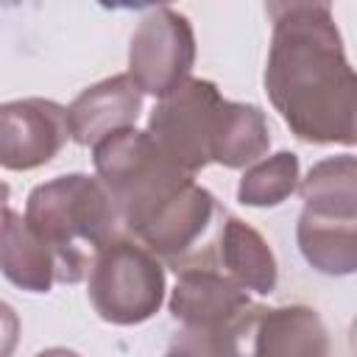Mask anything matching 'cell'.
Segmentation results:
<instances>
[{"label": "cell", "instance_id": "1", "mask_svg": "<svg viewBox=\"0 0 357 357\" xmlns=\"http://www.w3.org/2000/svg\"><path fill=\"white\" fill-rule=\"evenodd\" d=\"M273 36L265 92L290 134L312 145L357 142V84L329 3H268Z\"/></svg>", "mask_w": 357, "mask_h": 357}, {"label": "cell", "instance_id": "2", "mask_svg": "<svg viewBox=\"0 0 357 357\" xmlns=\"http://www.w3.org/2000/svg\"><path fill=\"white\" fill-rule=\"evenodd\" d=\"M25 220L56 259V282H81L98 254L126 237L123 220L98 176L67 173L36 184L25 204Z\"/></svg>", "mask_w": 357, "mask_h": 357}, {"label": "cell", "instance_id": "3", "mask_svg": "<svg viewBox=\"0 0 357 357\" xmlns=\"http://www.w3.org/2000/svg\"><path fill=\"white\" fill-rule=\"evenodd\" d=\"M92 162L98 181L109 192L128 237H134L162 204H167L195 178L178 167L148 131L134 126L120 128L92 145Z\"/></svg>", "mask_w": 357, "mask_h": 357}, {"label": "cell", "instance_id": "4", "mask_svg": "<svg viewBox=\"0 0 357 357\" xmlns=\"http://www.w3.org/2000/svg\"><path fill=\"white\" fill-rule=\"evenodd\" d=\"M223 220L226 209L218 198L192 181L162 204L159 212L134 234V240L176 273L218 271Z\"/></svg>", "mask_w": 357, "mask_h": 357}, {"label": "cell", "instance_id": "5", "mask_svg": "<svg viewBox=\"0 0 357 357\" xmlns=\"http://www.w3.org/2000/svg\"><path fill=\"white\" fill-rule=\"evenodd\" d=\"M86 293L106 324H142L153 318L165 301V265L126 234L98 254L89 268Z\"/></svg>", "mask_w": 357, "mask_h": 357}, {"label": "cell", "instance_id": "6", "mask_svg": "<svg viewBox=\"0 0 357 357\" xmlns=\"http://www.w3.org/2000/svg\"><path fill=\"white\" fill-rule=\"evenodd\" d=\"M223 100L226 98L212 81L190 78L153 106L148 134L178 167L195 176L212 165L209 153Z\"/></svg>", "mask_w": 357, "mask_h": 357}, {"label": "cell", "instance_id": "7", "mask_svg": "<svg viewBox=\"0 0 357 357\" xmlns=\"http://www.w3.org/2000/svg\"><path fill=\"white\" fill-rule=\"evenodd\" d=\"M195 64V33L190 20L167 6L151 8L128 45V78L142 95L167 98L190 81Z\"/></svg>", "mask_w": 357, "mask_h": 357}, {"label": "cell", "instance_id": "8", "mask_svg": "<svg viewBox=\"0 0 357 357\" xmlns=\"http://www.w3.org/2000/svg\"><path fill=\"white\" fill-rule=\"evenodd\" d=\"M237 357H329V332L307 304H248L234 318Z\"/></svg>", "mask_w": 357, "mask_h": 357}, {"label": "cell", "instance_id": "9", "mask_svg": "<svg viewBox=\"0 0 357 357\" xmlns=\"http://www.w3.org/2000/svg\"><path fill=\"white\" fill-rule=\"evenodd\" d=\"M70 139L67 109L47 98L0 103V167L33 170L59 156Z\"/></svg>", "mask_w": 357, "mask_h": 357}, {"label": "cell", "instance_id": "10", "mask_svg": "<svg viewBox=\"0 0 357 357\" xmlns=\"http://www.w3.org/2000/svg\"><path fill=\"white\" fill-rule=\"evenodd\" d=\"M142 112V92L128 73L103 78L86 86L67 109L70 139L78 145H98L103 137L131 128Z\"/></svg>", "mask_w": 357, "mask_h": 357}, {"label": "cell", "instance_id": "11", "mask_svg": "<svg viewBox=\"0 0 357 357\" xmlns=\"http://www.w3.org/2000/svg\"><path fill=\"white\" fill-rule=\"evenodd\" d=\"M248 304V293L220 271H184L170 293V312L187 329L223 326Z\"/></svg>", "mask_w": 357, "mask_h": 357}, {"label": "cell", "instance_id": "12", "mask_svg": "<svg viewBox=\"0 0 357 357\" xmlns=\"http://www.w3.org/2000/svg\"><path fill=\"white\" fill-rule=\"evenodd\" d=\"M0 273L20 290L47 293L56 282V259L25 215L0 206Z\"/></svg>", "mask_w": 357, "mask_h": 357}, {"label": "cell", "instance_id": "13", "mask_svg": "<svg viewBox=\"0 0 357 357\" xmlns=\"http://www.w3.org/2000/svg\"><path fill=\"white\" fill-rule=\"evenodd\" d=\"M296 240L301 257L326 276H349L357 271V218L301 209Z\"/></svg>", "mask_w": 357, "mask_h": 357}, {"label": "cell", "instance_id": "14", "mask_svg": "<svg viewBox=\"0 0 357 357\" xmlns=\"http://www.w3.org/2000/svg\"><path fill=\"white\" fill-rule=\"evenodd\" d=\"M218 271L234 279L245 293L268 296L276 290L279 265L265 237L245 220L226 215L218 243Z\"/></svg>", "mask_w": 357, "mask_h": 357}, {"label": "cell", "instance_id": "15", "mask_svg": "<svg viewBox=\"0 0 357 357\" xmlns=\"http://www.w3.org/2000/svg\"><path fill=\"white\" fill-rule=\"evenodd\" d=\"M271 148V126L259 106L223 100L218 114V128L212 139L209 162L223 165L229 170L251 167Z\"/></svg>", "mask_w": 357, "mask_h": 357}, {"label": "cell", "instance_id": "16", "mask_svg": "<svg viewBox=\"0 0 357 357\" xmlns=\"http://www.w3.org/2000/svg\"><path fill=\"white\" fill-rule=\"evenodd\" d=\"M304 206L357 218V162L351 153L321 159L298 181Z\"/></svg>", "mask_w": 357, "mask_h": 357}, {"label": "cell", "instance_id": "17", "mask_svg": "<svg viewBox=\"0 0 357 357\" xmlns=\"http://www.w3.org/2000/svg\"><path fill=\"white\" fill-rule=\"evenodd\" d=\"M298 156L293 151H279L245 167L237 184V201L243 206H279L298 190Z\"/></svg>", "mask_w": 357, "mask_h": 357}, {"label": "cell", "instance_id": "18", "mask_svg": "<svg viewBox=\"0 0 357 357\" xmlns=\"http://www.w3.org/2000/svg\"><path fill=\"white\" fill-rule=\"evenodd\" d=\"M20 343V315L11 304L0 301V357H11Z\"/></svg>", "mask_w": 357, "mask_h": 357}, {"label": "cell", "instance_id": "19", "mask_svg": "<svg viewBox=\"0 0 357 357\" xmlns=\"http://www.w3.org/2000/svg\"><path fill=\"white\" fill-rule=\"evenodd\" d=\"M36 357H81L78 351H73V349H61V346H53V349H45V351H39Z\"/></svg>", "mask_w": 357, "mask_h": 357}, {"label": "cell", "instance_id": "20", "mask_svg": "<svg viewBox=\"0 0 357 357\" xmlns=\"http://www.w3.org/2000/svg\"><path fill=\"white\" fill-rule=\"evenodd\" d=\"M8 195H11V190H8V184H6V181H0V206H6V201H8Z\"/></svg>", "mask_w": 357, "mask_h": 357}, {"label": "cell", "instance_id": "21", "mask_svg": "<svg viewBox=\"0 0 357 357\" xmlns=\"http://www.w3.org/2000/svg\"><path fill=\"white\" fill-rule=\"evenodd\" d=\"M167 357H173V354H167Z\"/></svg>", "mask_w": 357, "mask_h": 357}]
</instances>
